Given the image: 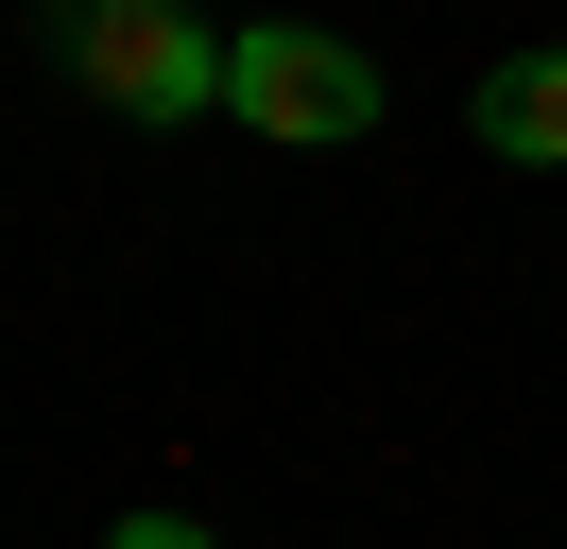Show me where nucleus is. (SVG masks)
I'll return each mask as SVG.
<instances>
[{
	"instance_id": "1",
	"label": "nucleus",
	"mask_w": 567,
	"mask_h": 549,
	"mask_svg": "<svg viewBox=\"0 0 567 549\" xmlns=\"http://www.w3.org/2000/svg\"><path fill=\"white\" fill-rule=\"evenodd\" d=\"M35 52L121 121H207L224 103V34L189 0H35Z\"/></svg>"
},
{
	"instance_id": "2",
	"label": "nucleus",
	"mask_w": 567,
	"mask_h": 549,
	"mask_svg": "<svg viewBox=\"0 0 567 549\" xmlns=\"http://www.w3.org/2000/svg\"><path fill=\"white\" fill-rule=\"evenodd\" d=\"M224 103H241L258 137H292V155L379 137V69H361L344 34H310V18H241V34H224Z\"/></svg>"
},
{
	"instance_id": "3",
	"label": "nucleus",
	"mask_w": 567,
	"mask_h": 549,
	"mask_svg": "<svg viewBox=\"0 0 567 549\" xmlns=\"http://www.w3.org/2000/svg\"><path fill=\"white\" fill-rule=\"evenodd\" d=\"M464 121H482V155H516V172H567V34H550V52H498Z\"/></svg>"
},
{
	"instance_id": "4",
	"label": "nucleus",
	"mask_w": 567,
	"mask_h": 549,
	"mask_svg": "<svg viewBox=\"0 0 567 549\" xmlns=\"http://www.w3.org/2000/svg\"><path fill=\"white\" fill-rule=\"evenodd\" d=\"M104 549H224V532H189V515H121Z\"/></svg>"
}]
</instances>
